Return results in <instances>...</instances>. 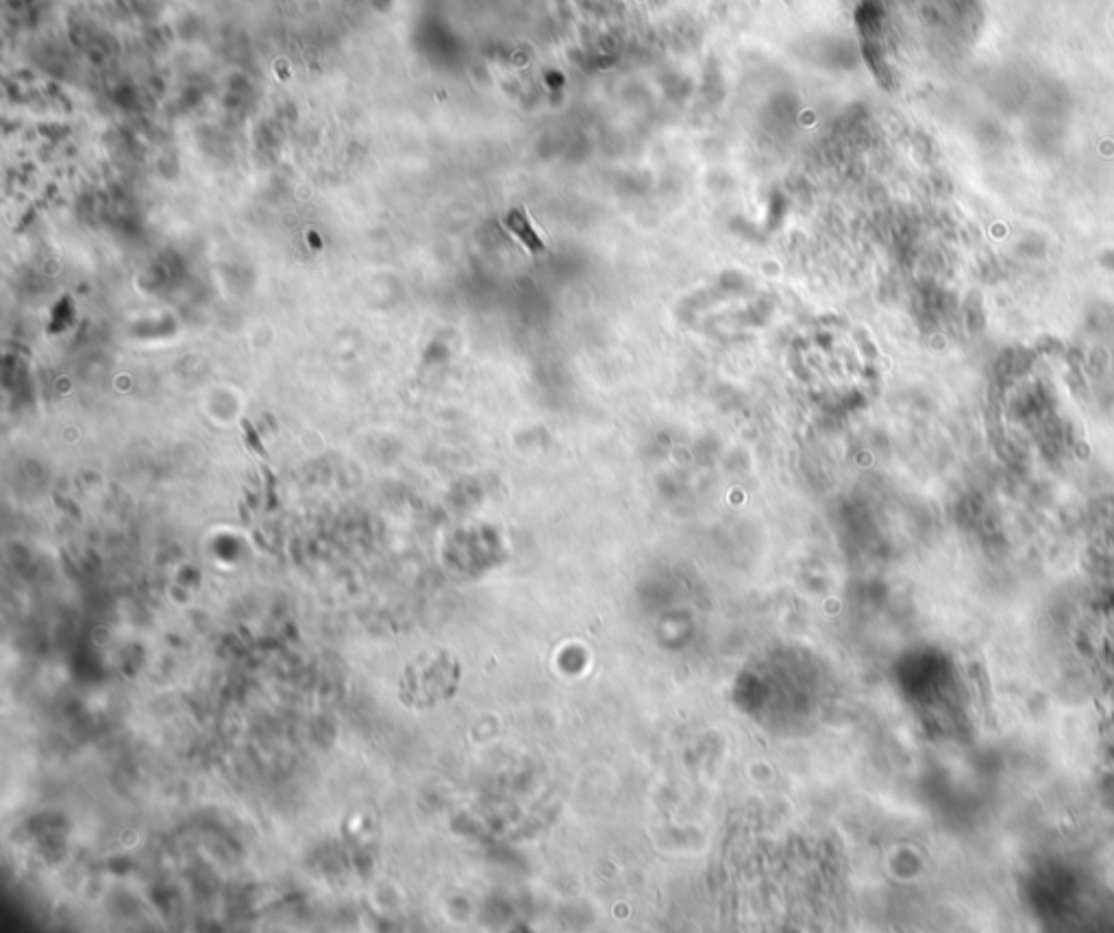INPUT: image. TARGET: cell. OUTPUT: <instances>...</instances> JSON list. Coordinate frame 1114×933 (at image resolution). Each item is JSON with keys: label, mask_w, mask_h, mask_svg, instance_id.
<instances>
[{"label": "cell", "mask_w": 1114, "mask_h": 933, "mask_svg": "<svg viewBox=\"0 0 1114 933\" xmlns=\"http://www.w3.org/2000/svg\"><path fill=\"white\" fill-rule=\"evenodd\" d=\"M506 225H507L509 231H512L514 235H516L518 240L522 242V246H525V249L530 251V252H545L546 251L545 240H542L540 233L536 231V227L531 225V220H530V216H527L525 209H512V212L507 213Z\"/></svg>", "instance_id": "6da1fadb"}, {"label": "cell", "mask_w": 1114, "mask_h": 933, "mask_svg": "<svg viewBox=\"0 0 1114 933\" xmlns=\"http://www.w3.org/2000/svg\"><path fill=\"white\" fill-rule=\"evenodd\" d=\"M242 429H244V436H246V444H249V446H251V449H253V451H255V453H257V455H261V457H268V453H266V449H264V444H261V437H259V433H257V429H255V427H253V422H251V420H242Z\"/></svg>", "instance_id": "7a4b0ae2"}]
</instances>
